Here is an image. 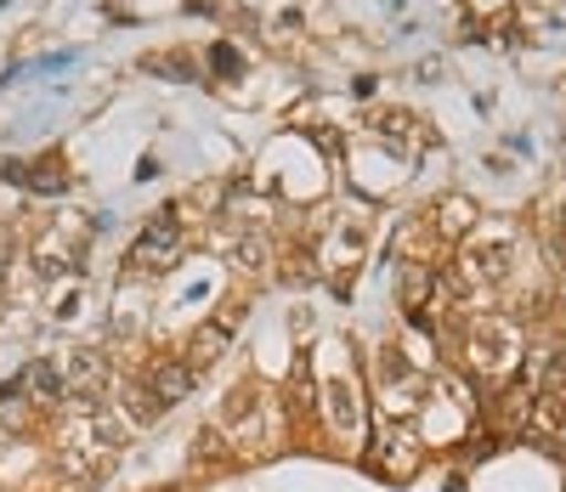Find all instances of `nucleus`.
<instances>
[{"mask_svg": "<svg viewBox=\"0 0 566 492\" xmlns=\"http://www.w3.org/2000/svg\"><path fill=\"white\" fill-rule=\"evenodd\" d=\"M34 419V397H29V385L23 379H12V385H0V430H23Z\"/></svg>", "mask_w": 566, "mask_h": 492, "instance_id": "obj_1", "label": "nucleus"}]
</instances>
